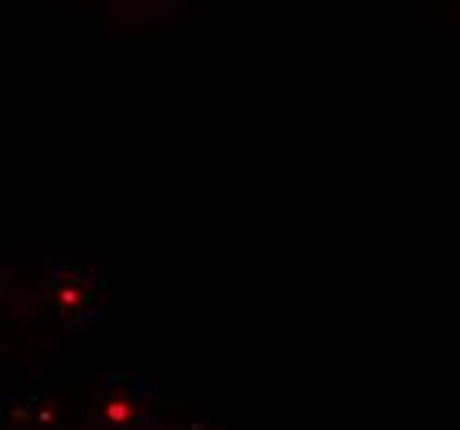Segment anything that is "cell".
<instances>
[{
    "mask_svg": "<svg viewBox=\"0 0 460 430\" xmlns=\"http://www.w3.org/2000/svg\"><path fill=\"white\" fill-rule=\"evenodd\" d=\"M53 312L63 325L84 328L93 318L96 304V278L86 268L74 262H60L57 275H53V292H50Z\"/></svg>",
    "mask_w": 460,
    "mask_h": 430,
    "instance_id": "6da1fadb",
    "label": "cell"
},
{
    "mask_svg": "<svg viewBox=\"0 0 460 430\" xmlns=\"http://www.w3.org/2000/svg\"><path fill=\"white\" fill-rule=\"evenodd\" d=\"M103 414H106V420H113V424H126V420L137 417V404H133L129 398L113 394V398L103 404Z\"/></svg>",
    "mask_w": 460,
    "mask_h": 430,
    "instance_id": "7a4b0ae2",
    "label": "cell"
}]
</instances>
